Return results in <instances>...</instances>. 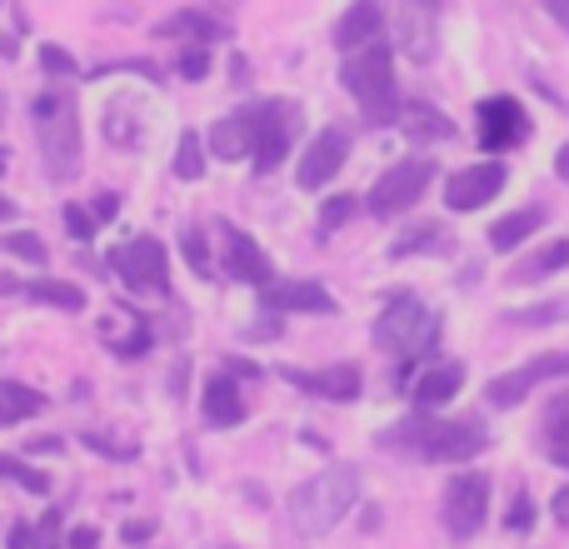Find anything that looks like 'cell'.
<instances>
[{"mask_svg": "<svg viewBox=\"0 0 569 549\" xmlns=\"http://www.w3.org/2000/svg\"><path fill=\"white\" fill-rule=\"evenodd\" d=\"M355 500H360V475H355L350 465H335V470H325V475H315V480L295 485L290 525L305 535V540H320V535H330L335 525L355 510Z\"/></svg>", "mask_w": 569, "mask_h": 549, "instance_id": "6da1fadb", "label": "cell"}, {"mask_svg": "<svg viewBox=\"0 0 569 549\" xmlns=\"http://www.w3.org/2000/svg\"><path fill=\"white\" fill-rule=\"evenodd\" d=\"M30 126H36L40 166L50 180H70L80 170V110L66 90H40L30 100Z\"/></svg>", "mask_w": 569, "mask_h": 549, "instance_id": "7a4b0ae2", "label": "cell"}, {"mask_svg": "<svg viewBox=\"0 0 569 549\" xmlns=\"http://www.w3.org/2000/svg\"><path fill=\"white\" fill-rule=\"evenodd\" d=\"M385 445L410 450V455H420V460L455 465V460L480 455L485 445H490V435H485L475 420H430V415H410L405 425H395V430L385 435Z\"/></svg>", "mask_w": 569, "mask_h": 549, "instance_id": "3957f363", "label": "cell"}, {"mask_svg": "<svg viewBox=\"0 0 569 549\" xmlns=\"http://www.w3.org/2000/svg\"><path fill=\"white\" fill-rule=\"evenodd\" d=\"M345 90L360 100L365 120L370 126H390L400 120V100H395V66H390V46L385 40H370L365 50H355L340 70Z\"/></svg>", "mask_w": 569, "mask_h": 549, "instance_id": "277c9868", "label": "cell"}, {"mask_svg": "<svg viewBox=\"0 0 569 549\" xmlns=\"http://www.w3.org/2000/svg\"><path fill=\"white\" fill-rule=\"evenodd\" d=\"M435 335H440V320H435L415 295H395V300L385 305V315L375 320V345L390 355H405V360L430 350Z\"/></svg>", "mask_w": 569, "mask_h": 549, "instance_id": "5b68a950", "label": "cell"}, {"mask_svg": "<svg viewBox=\"0 0 569 549\" xmlns=\"http://www.w3.org/2000/svg\"><path fill=\"white\" fill-rule=\"evenodd\" d=\"M110 270H116L136 295H170L166 246L150 240V236H136V240H126L120 250H110Z\"/></svg>", "mask_w": 569, "mask_h": 549, "instance_id": "8992f818", "label": "cell"}, {"mask_svg": "<svg viewBox=\"0 0 569 549\" xmlns=\"http://www.w3.org/2000/svg\"><path fill=\"white\" fill-rule=\"evenodd\" d=\"M250 116H256V170L270 176L300 136V106L295 100H266V106H250Z\"/></svg>", "mask_w": 569, "mask_h": 549, "instance_id": "52a82bcc", "label": "cell"}, {"mask_svg": "<svg viewBox=\"0 0 569 549\" xmlns=\"http://www.w3.org/2000/svg\"><path fill=\"white\" fill-rule=\"evenodd\" d=\"M435 180V160L430 156H415V160H400V166H390L380 180H375L370 190V210L380 220L390 216H405V210L415 206V200L425 196V186Z\"/></svg>", "mask_w": 569, "mask_h": 549, "instance_id": "ba28073f", "label": "cell"}, {"mask_svg": "<svg viewBox=\"0 0 569 549\" xmlns=\"http://www.w3.org/2000/svg\"><path fill=\"white\" fill-rule=\"evenodd\" d=\"M485 515H490V475H455L445 485V530L455 540L480 535Z\"/></svg>", "mask_w": 569, "mask_h": 549, "instance_id": "9c48e42d", "label": "cell"}, {"mask_svg": "<svg viewBox=\"0 0 569 549\" xmlns=\"http://www.w3.org/2000/svg\"><path fill=\"white\" fill-rule=\"evenodd\" d=\"M345 156H350V130H345V126H325L320 136H315L310 146H305L300 166H295V180H300V190H320V186H330V180L340 176Z\"/></svg>", "mask_w": 569, "mask_h": 549, "instance_id": "30bf717a", "label": "cell"}, {"mask_svg": "<svg viewBox=\"0 0 569 549\" xmlns=\"http://www.w3.org/2000/svg\"><path fill=\"white\" fill-rule=\"evenodd\" d=\"M525 136H530V116H525L520 100H515V96L480 100V146L490 150V156H500V150H515Z\"/></svg>", "mask_w": 569, "mask_h": 549, "instance_id": "8fae6325", "label": "cell"}, {"mask_svg": "<svg viewBox=\"0 0 569 549\" xmlns=\"http://www.w3.org/2000/svg\"><path fill=\"white\" fill-rule=\"evenodd\" d=\"M555 375H569V350L540 355V360H530V365H520V370L500 375V380H490V390H485V395H490L495 410H515V405H520L525 395L535 390V385L555 380Z\"/></svg>", "mask_w": 569, "mask_h": 549, "instance_id": "7c38bea8", "label": "cell"}, {"mask_svg": "<svg viewBox=\"0 0 569 549\" xmlns=\"http://www.w3.org/2000/svg\"><path fill=\"white\" fill-rule=\"evenodd\" d=\"M500 190H505V166L500 160H485V166L455 170V176L445 180V206L450 210H480V206H490Z\"/></svg>", "mask_w": 569, "mask_h": 549, "instance_id": "4fadbf2b", "label": "cell"}, {"mask_svg": "<svg viewBox=\"0 0 569 549\" xmlns=\"http://www.w3.org/2000/svg\"><path fill=\"white\" fill-rule=\"evenodd\" d=\"M260 300L276 315H335V295L315 280H270Z\"/></svg>", "mask_w": 569, "mask_h": 549, "instance_id": "5bb4252c", "label": "cell"}, {"mask_svg": "<svg viewBox=\"0 0 569 549\" xmlns=\"http://www.w3.org/2000/svg\"><path fill=\"white\" fill-rule=\"evenodd\" d=\"M280 380H290L295 390L305 395H320V400H360V370L355 365H330V370H295V365H284Z\"/></svg>", "mask_w": 569, "mask_h": 549, "instance_id": "9a60e30c", "label": "cell"}, {"mask_svg": "<svg viewBox=\"0 0 569 549\" xmlns=\"http://www.w3.org/2000/svg\"><path fill=\"white\" fill-rule=\"evenodd\" d=\"M226 230V270L236 274V280H246V285H260L266 290L270 285V260H266V250L256 246V240L246 236V230H236V226H220Z\"/></svg>", "mask_w": 569, "mask_h": 549, "instance_id": "2e32d148", "label": "cell"}, {"mask_svg": "<svg viewBox=\"0 0 569 549\" xmlns=\"http://www.w3.org/2000/svg\"><path fill=\"white\" fill-rule=\"evenodd\" d=\"M200 410H206V420L216 430H236L246 420V395H240V385L230 375H210L206 390H200Z\"/></svg>", "mask_w": 569, "mask_h": 549, "instance_id": "e0dca14e", "label": "cell"}, {"mask_svg": "<svg viewBox=\"0 0 569 549\" xmlns=\"http://www.w3.org/2000/svg\"><path fill=\"white\" fill-rule=\"evenodd\" d=\"M210 150H216L220 160H256V116L250 110H236V116H226L216 130H210Z\"/></svg>", "mask_w": 569, "mask_h": 549, "instance_id": "ac0fdd59", "label": "cell"}, {"mask_svg": "<svg viewBox=\"0 0 569 549\" xmlns=\"http://www.w3.org/2000/svg\"><path fill=\"white\" fill-rule=\"evenodd\" d=\"M116 320H106L100 325V340L110 345L116 355H126V360H136V355H146L150 350V325H146V315H136V310H110Z\"/></svg>", "mask_w": 569, "mask_h": 549, "instance_id": "d6986e66", "label": "cell"}, {"mask_svg": "<svg viewBox=\"0 0 569 549\" xmlns=\"http://www.w3.org/2000/svg\"><path fill=\"white\" fill-rule=\"evenodd\" d=\"M380 26H385L380 6H375V0H355V6L335 20V46L360 50V46H370V40H380Z\"/></svg>", "mask_w": 569, "mask_h": 549, "instance_id": "ffe728a7", "label": "cell"}, {"mask_svg": "<svg viewBox=\"0 0 569 549\" xmlns=\"http://www.w3.org/2000/svg\"><path fill=\"white\" fill-rule=\"evenodd\" d=\"M400 50H405L410 60H430V56H435L430 0H405V10H400Z\"/></svg>", "mask_w": 569, "mask_h": 549, "instance_id": "44dd1931", "label": "cell"}, {"mask_svg": "<svg viewBox=\"0 0 569 549\" xmlns=\"http://www.w3.org/2000/svg\"><path fill=\"white\" fill-rule=\"evenodd\" d=\"M156 36H170V40H190V46H210V40H226L230 26L206 10H176L170 20H160Z\"/></svg>", "mask_w": 569, "mask_h": 549, "instance_id": "7402d4cb", "label": "cell"}, {"mask_svg": "<svg viewBox=\"0 0 569 549\" xmlns=\"http://www.w3.org/2000/svg\"><path fill=\"white\" fill-rule=\"evenodd\" d=\"M460 385H465V365L440 360V365H430V370L415 380V405H420V410H435V405L455 400V395H460Z\"/></svg>", "mask_w": 569, "mask_h": 549, "instance_id": "603a6c76", "label": "cell"}, {"mask_svg": "<svg viewBox=\"0 0 569 549\" xmlns=\"http://www.w3.org/2000/svg\"><path fill=\"white\" fill-rule=\"evenodd\" d=\"M540 450L550 455L560 470H569V395H555L540 415Z\"/></svg>", "mask_w": 569, "mask_h": 549, "instance_id": "cb8c5ba5", "label": "cell"}, {"mask_svg": "<svg viewBox=\"0 0 569 549\" xmlns=\"http://www.w3.org/2000/svg\"><path fill=\"white\" fill-rule=\"evenodd\" d=\"M545 206H525V210H515V216H505V220H495L490 226V250H515V246H525V240L535 236V230L545 226Z\"/></svg>", "mask_w": 569, "mask_h": 549, "instance_id": "d4e9b609", "label": "cell"}, {"mask_svg": "<svg viewBox=\"0 0 569 549\" xmlns=\"http://www.w3.org/2000/svg\"><path fill=\"white\" fill-rule=\"evenodd\" d=\"M400 130L410 140H450L455 136V120L440 116L435 106H425V100H415V106L400 110Z\"/></svg>", "mask_w": 569, "mask_h": 549, "instance_id": "484cf974", "label": "cell"}, {"mask_svg": "<svg viewBox=\"0 0 569 549\" xmlns=\"http://www.w3.org/2000/svg\"><path fill=\"white\" fill-rule=\"evenodd\" d=\"M40 395L30 390V385H20V380H0V430H10V425H20V420H30V415L40 410Z\"/></svg>", "mask_w": 569, "mask_h": 549, "instance_id": "4316f807", "label": "cell"}, {"mask_svg": "<svg viewBox=\"0 0 569 549\" xmlns=\"http://www.w3.org/2000/svg\"><path fill=\"white\" fill-rule=\"evenodd\" d=\"M569 266V240H550L545 250H535L530 260L515 266V280H545L550 270H565Z\"/></svg>", "mask_w": 569, "mask_h": 549, "instance_id": "83f0119b", "label": "cell"}, {"mask_svg": "<svg viewBox=\"0 0 569 549\" xmlns=\"http://www.w3.org/2000/svg\"><path fill=\"white\" fill-rule=\"evenodd\" d=\"M130 100L126 106H110L106 110V140L110 146H120V150H136L140 146V116H130Z\"/></svg>", "mask_w": 569, "mask_h": 549, "instance_id": "f1b7e54d", "label": "cell"}, {"mask_svg": "<svg viewBox=\"0 0 569 549\" xmlns=\"http://www.w3.org/2000/svg\"><path fill=\"white\" fill-rule=\"evenodd\" d=\"M30 300L40 305H56V310H86V290L66 280H36L30 285Z\"/></svg>", "mask_w": 569, "mask_h": 549, "instance_id": "f546056e", "label": "cell"}, {"mask_svg": "<svg viewBox=\"0 0 569 549\" xmlns=\"http://www.w3.org/2000/svg\"><path fill=\"white\" fill-rule=\"evenodd\" d=\"M200 176H206V140L196 130H186L176 150V180H200Z\"/></svg>", "mask_w": 569, "mask_h": 549, "instance_id": "4dcf8cb0", "label": "cell"}, {"mask_svg": "<svg viewBox=\"0 0 569 549\" xmlns=\"http://www.w3.org/2000/svg\"><path fill=\"white\" fill-rule=\"evenodd\" d=\"M415 250H445V226H415V230H405V236L390 246V256L405 260V256H415Z\"/></svg>", "mask_w": 569, "mask_h": 549, "instance_id": "1f68e13d", "label": "cell"}, {"mask_svg": "<svg viewBox=\"0 0 569 549\" xmlns=\"http://www.w3.org/2000/svg\"><path fill=\"white\" fill-rule=\"evenodd\" d=\"M0 480H16L20 490H30V495H46L50 490V480L36 470V465H26V460H16V455H0Z\"/></svg>", "mask_w": 569, "mask_h": 549, "instance_id": "d6a6232c", "label": "cell"}, {"mask_svg": "<svg viewBox=\"0 0 569 549\" xmlns=\"http://www.w3.org/2000/svg\"><path fill=\"white\" fill-rule=\"evenodd\" d=\"M180 250H186V260H190V270L196 274H216V260H210V240L200 236V230H186V236H180Z\"/></svg>", "mask_w": 569, "mask_h": 549, "instance_id": "836d02e7", "label": "cell"}, {"mask_svg": "<svg viewBox=\"0 0 569 549\" xmlns=\"http://www.w3.org/2000/svg\"><path fill=\"white\" fill-rule=\"evenodd\" d=\"M0 246L10 250V256H20V260H30V266H46V246H40L36 236H26V230H16V236H0Z\"/></svg>", "mask_w": 569, "mask_h": 549, "instance_id": "e575fe53", "label": "cell"}, {"mask_svg": "<svg viewBox=\"0 0 569 549\" xmlns=\"http://www.w3.org/2000/svg\"><path fill=\"white\" fill-rule=\"evenodd\" d=\"M350 216H355V196H335V200H325V206H320V236L340 230Z\"/></svg>", "mask_w": 569, "mask_h": 549, "instance_id": "d590c367", "label": "cell"}, {"mask_svg": "<svg viewBox=\"0 0 569 549\" xmlns=\"http://www.w3.org/2000/svg\"><path fill=\"white\" fill-rule=\"evenodd\" d=\"M60 216H66V230H70V240H80V246H86V240H96V216H90V210H80V206H66V210H60Z\"/></svg>", "mask_w": 569, "mask_h": 549, "instance_id": "8d00e7d4", "label": "cell"}, {"mask_svg": "<svg viewBox=\"0 0 569 549\" xmlns=\"http://www.w3.org/2000/svg\"><path fill=\"white\" fill-rule=\"evenodd\" d=\"M30 549H60V510L40 515V525L30 530Z\"/></svg>", "mask_w": 569, "mask_h": 549, "instance_id": "74e56055", "label": "cell"}, {"mask_svg": "<svg viewBox=\"0 0 569 549\" xmlns=\"http://www.w3.org/2000/svg\"><path fill=\"white\" fill-rule=\"evenodd\" d=\"M530 525H535V505H530V495H515V505H510V515H505V530H510V535H525V530H530Z\"/></svg>", "mask_w": 569, "mask_h": 549, "instance_id": "f35d334b", "label": "cell"}, {"mask_svg": "<svg viewBox=\"0 0 569 549\" xmlns=\"http://www.w3.org/2000/svg\"><path fill=\"white\" fill-rule=\"evenodd\" d=\"M80 440H86L96 455H110V460H136V445H116V440H106V435H96V430H86Z\"/></svg>", "mask_w": 569, "mask_h": 549, "instance_id": "ab89813d", "label": "cell"}, {"mask_svg": "<svg viewBox=\"0 0 569 549\" xmlns=\"http://www.w3.org/2000/svg\"><path fill=\"white\" fill-rule=\"evenodd\" d=\"M40 66L46 76H76V56H66L60 46H40Z\"/></svg>", "mask_w": 569, "mask_h": 549, "instance_id": "60d3db41", "label": "cell"}, {"mask_svg": "<svg viewBox=\"0 0 569 549\" xmlns=\"http://www.w3.org/2000/svg\"><path fill=\"white\" fill-rule=\"evenodd\" d=\"M180 76H186V80H200V76H206V70H210V56H206V46H190V50H180Z\"/></svg>", "mask_w": 569, "mask_h": 549, "instance_id": "b9f144b4", "label": "cell"}, {"mask_svg": "<svg viewBox=\"0 0 569 549\" xmlns=\"http://www.w3.org/2000/svg\"><path fill=\"white\" fill-rule=\"evenodd\" d=\"M560 310H569V305H540V310H515V320L520 325H550V320H560Z\"/></svg>", "mask_w": 569, "mask_h": 549, "instance_id": "7bdbcfd3", "label": "cell"}, {"mask_svg": "<svg viewBox=\"0 0 569 549\" xmlns=\"http://www.w3.org/2000/svg\"><path fill=\"white\" fill-rule=\"evenodd\" d=\"M96 220H116L120 216V196H110V190H100V200H96V210H90Z\"/></svg>", "mask_w": 569, "mask_h": 549, "instance_id": "ee69618b", "label": "cell"}, {"mask_svg": "<svg viewBox=\"0 0 569 549\" xmlns=\"http://www.w3.org/2000/svg\"><path fill=\"white\" fill-rule=\"evenodd\" d=\"M100 545V530H90V525H80V530H70L66 549H96Z\"/></svg>", "mask_w": 569, "mask_h": 549, "instance_id": "f6af8a7d", "label": "cell"}, {"mask_svg": "<svg viewBox=\"0 0 569 549\" xmlns=\"http://www.w3.org/2000/svg\"><path fill=\"white\" fill-rule=\"evenodd\" d=\"M120 535H126L130 545H140V540H150V535H156V525H150V520H130V525H126V530H120Z\"/></svg>", "mask_w": 569, "mask_h": 549, "instance_id": "bcb514c9", "label": "cell"}, {"mask_svg": "<svg viewBox=\"0 0 569 549\" xmlns=\"http://www.w3.org/2000/svg\"><path fill=\"white\" fill-rule=\"evenodd\" d=\"M540 6H545V10H550V16H555V20H560V26H565V30H569V0H540Z\"/></svg>", "mask_w": 569, "mask_h": 549, "instance_id": "7dc6e473", "label": "cell"}, {"mask_svg": "<svg viewBox=\"0 0 569 549\" xmlns=\"http://www.w3.org/2000/svg\"><path fill=\"white\" fill-rule=\"evenodd\" d=\"M10 549H30V525H16V530H10Z\"/></svg>", "mask_w": 569, "mask_h": 549, "instance_id": "c3c4849f", "label": "cell"}, {"mask_svg": "<svg viewBox=\"0 0 569 549\" xmlns=\"http://www.w3.org/2000/svg\"><path fill=\"white\" fill-rule=\"evenodd\" d=\"M555 520H560V525H569V490H560V495H555Z\"/></svg>", "mask_w": 569, "mask_h": 549, "instance_id": "681fc988", "label": "cell"}, {"mask_svg": "<svg viewBox=\"0 0 569 549\" xmlns=\"http://www.w3.org/2000/svg\"><path fill=\"white\" fill-rule=\"evenodd\" d=\"M555 176L569 186V146H560V156H555Z\"/></svg>", "mask_w": 569, "mask_h": 549, "instance_id": "f907efd6", "label": "cell"}, {"mask_svg": "<svg viewBox=\"0 0 569 549\" xmlns=\"http://www.w3.org/2000/svg\"><path fill=\"white\" fill-rule=\"evenodd\" d=\"M10 216H16V206H10V200L0 196V220H10Z\"/></svg>", "mask_w": 569, "mask_h": 549, "instance_id": "816d5d0a", "label": "cell"}, {"mask_svg": "<svg viewBox=\"0 0 569 549\" xmlns=\"http://www.w3.org/2000/svg\"><path fill=\"white\" fill-rule=\"evenodd\" d=\"M216 6H240V0H216Z\"/></svg>", "mask_w": 569, "mask_h": 549, "instance_id": "f5cc1de1", "label": "cell"}, {"mask_svg": "<svg viewBox=\"0 0 569 549\" xmlns=\"http://www.w3.org/2000/svg\"><path fill=\"white\" fill-rule=\"evenodd\" d=\"M0 170H6V150H0Z\"/></svg>", "mask_w": 569, "mask_h": 549, "instance_id": "db71d44e", "label": "cell"}, {"mask_svg": "<svg viewBox=\"0 0 569 549\" xmlns=\"http://www.w3.org/2000/svg\"><path fill=\"white\" fill-rule=\"evenodd\" d=\"M430 6H435V0H430Z\"/></svg>", "mask_w": 569, "mask_h": 549, "instance_id": "11a10c76", "label": "cell"}]
</instances>
